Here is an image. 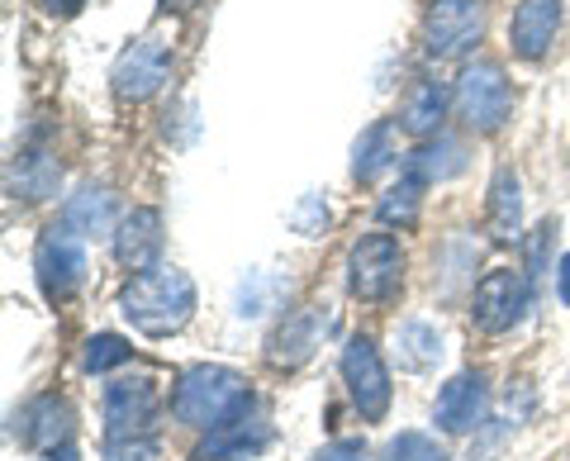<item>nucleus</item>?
I'll return each mask as SVG.
<instances>
[{
    "instance_id": "ddd939ff",
    "label": "nucleus",
    "mask_w": 570,
    "mask_h": 461,
    "mask_svg": "<svg viewBox=\"0 0 570 461\" xmlns=\"http://www.w3.org/2000/svg\"><path fill=\"white\" fill-rule=\"evenodd\" d=\"M110 238H115V257L134 276L153 272L157 257H163V215H157L153 205H138V209H129V215L119 219V228Z\"/></svg>"
},
{
    "instance_id": "20e7f679",
    "label": "nucleus",
    "mask_w": 570,
    "mask_h": 461,
    "mask_svg": "<svg viewBox=\"0 0 570 461\" xmlns=\"http://www.w3.org/2000/svg\"><path fill=\"white\" fill-rule=\"evenodd\" d=\"M513 110V86L504 81L499 62H471L456 77V115L471 124L475 134H494L504 129V119Z\"/></svg>"
},
{
    "instance_id": "0eeeda50",
    "label": "nucleus",
    "mask_w": 570,
    "mask_h": 461,
    "mask_svg": "<svg viewBox=\"0 0 570 461\" xmlns=\"http://www.w3.org/2000/svg\"><path fill=\"white\" fill-rule=\"evenodd\" d=\"M532 310V286L523 272L513 267H499L490 276L475 281V295H471V324L480 333H509L513 324H523V314Z\"/></svg>"
},
{
    "instance_id": "1a4fd4ad",
    "label": "nucleus",
    "mask_w": 570,
    "mask_h": 461,
    "mask_svg": "<svg viewBox=\"0 0 570 461\" xmlns=\"http://www.w3.org/2000/svg\"><path fill=\"white\" fill-rule=\"evenodd\" d=\"M343 381H347L356 414L366 423H381L390 414V371H385L381 352L366 333H352L347 347H343Z\"/></svg>"
},
{
    "instance_id": "4be33fe9",
    "label": "nucleus",
    "mask_w": 570,
    "mask_h": 461,
    "mask_svg": "<svg viewBox=\"0 0 570 461\" xmlns=\"http://www.w3.org/2000/svg\"><path fill=\"white\" fill-rule=\"evenodd\" d=\"M438 357H442V339L433 324H423V318L400 324V366L404 371H433Z\"/></svg>"
},
{
    "instance_id": "a878e982",
    "label": "nucleus",
    "mask_w": 570,
    "mask_h": 461,
    "mask_svg": "<svg viewBox=\"0 0 570 461\" xmlns=\"http://www.w3.org/2000/svg\"><path fill=\"white\" fill-rule=\"evenodd\" d=\"M381 461H448V452H442L428 433H400V438L385 442Z\"/></svg>"
},
{
    "instance_id": "bb28decb",
    "label": "nucleus",
    "mask_w": 570,
    "mask_h": 461,
    "mask_svg": "<svg viewBox=\"0 0 570 461\" xmlns=\"http://www.w3.org/2000/svg\"><path fill=\"white\" fill-rule=\"evenodd\" d=\"M105 461H157V438H105Z\"/></svg>"
},
{
    "instance_id": "5701e85b",
    "label": "nucleus",
    "mask_w": 570,
    "mask_h": 461,
    "mask_svg": "<svg viewBox=\"0 0 570 461\" xmlns=\"http://www.w3.org/2000/svg\"><path fill=\"white\" fill-rule=\"evenodd\" d=\"M58 182H62V171H58V163H52L48 153H24L20 167L10 171V186L20 190L24 200H48V195L58 190Z\"/></svg>"
},
{
    "instance_id": "2f4dec72",
    "label": "nucleus",
    "mask_w": 570,
    "mask_h": 461,
    "mask_svg": "<svg viewBox=\"0 0 570 461\" xmlns=\"http://www.w3.org/2000/svg\"><path fill=\"white\" fill-rule=\"evenodd\" d=\"M52 461H77V457H71V452H67V448H62V452H58V457H52Z\"/></svg>"
},
{
    "instance_id": "4468645a",
    "label": "nucleus",
    "mask_w": 570,
    "mask_h": 461,
    "mask_svg": "<svg viewBox=\"0 0 570 461\" xmlns=\"http://www.w3.org/2000/svg\"><path fill=\"white\" fill-rule=\"evenodd\" d=\"M266 442H272V429H266V414L257 410V400H253V404H243L234 419L219 423V429L205 438L200 457L205 461H247V457H257Z\"/></svg>"
},
{
    "instance_id": "39448f33",
    "label": "nucleus",
    "mask_w": 570,
    "mask_h": 461,
    "mask_svg": "<svg viewBox=\"0 0 570 461\" xmlns=\"http://www.w3.org/2000/svg\"><path fill=\"white\" fill-rule=\"evenodd\" d=\"M33 276H39L43 295L52 305L71 300V291L86 281V247H81V234L71 224H52L43 228L39 247H33Z\"/></svg>"
},
{
    "instance_id": "9d476101",
    "label": "nucleus",
    "mask_w": 570,
    "mask_h": 461,
    "mask_svg": "<svg viewBox=\"0 0 570 461\" xmlns=\"http://www.w3.org/2000/svg\"><path fill=\"white\" fill-rule=\"evenodd\" d=\"M171 72V48L167 39H157V33H142L138 43H129L119 52L115 62V96L119 100H148L163 91V81Z\"/></svg>"
},
{
    "instance_id": "c756f323",
    "label": "nucleus",
    "mask_w": 570,
    "mask_h": 461,
    "mask_svg": "<svg viewBox=\"0 0 570 461\" xmlns=\"http://www.w3.org/2000/svg\"><path fill=\"white\" fill-rule=\"evenodd\" d=\"M43 6H48L52 14H71V10H81L86 0H43Z\"/></svg>"
},
{
    "instance_id": "b1692460",
    "label": "nucleus",
    "mask_w": 570,
    "mask_h": 461,
    "mask_svg": "<svg viewBox=\"0 0 570 461\" xmlns=\"http://www.w3.org/2000/svg\"><path fill=\"white\" fill-rule=\"evenodd\" d=\"M423 176H414V171H404L395 186H390L385 195H381V205H376V215L385 219V224H400V228H409L419 219V209H423Z\"/></svg>"
},
{
    "instance_id": "c85d7f7f",
    "label": "nucleus",
    "mask_w": 570,
    "mask_h": 461,
    "mask_svg": "<svg viewBox=\"0 0 570 461\" xmlns=\"http://www.w3.org/2000/svg\"><path fill=\"white\" fill-rule=\"evenodd\" d=\"M557 295H561V305H570V253L557 262Z\"/></svg>"
},
{
    "instance_id": "cd10ccee",
    "label": "nucleus",
    "mask_w": 570,
    "mask_h": 461,
    "mask_svg": "<svg viewBox=\"0 0 570 461\" xmlns=\"http://www.w3.org/2000/svg\"><path fill=\"white\" fill-rule=\"evenodd\" d=\"M309 461H366V442L362 438H337L328 448H318Z\"/></svg>"
},
{
    "instance_id": "7ed1b4c3",
    "label": "nucleus",
    "mask_w": 570,
    "mask_h": 461,
    "mask_svg": "<svg viewBox=\"0 0 570 461\" xmlns=\"http://www.w3.org/2000/svg\"><path fill=\"white\" fill-rule=\"evenodd\" d=\"M404 281V247L390 234H362L347 253V286L366 305H385Z\"/></svg>"
},
{
    "instance_id": "6ab92c4d",
    "label": "nucleus",
    "mask_w": 570,
    "mask_h": 461,
    "mask_svg": "<svg viewBox=\"0 0 570 461\" xmlns=\"http://www.w3.org/2000/svg\"><path fill=\"white\" fill-rule=\"evenodd\" d=\"M81 238H100V234H110V224H115V200H110V190H100V186H86L71 195V205H67V219Z\"/></svg>"
},
{
    "instance_id": "a211bd4d",
    "label": "nucleus",
    "mask_w": 570,
    "mask_h": 461,
    "mask_svg": "<svg viewBox=\"0 0 570 461\" xmlns=\"http://www.w3.org/2000/svg\"><path fill=\"white\" fill-rule=\"evenodd\" d=\"M395 124L390 119H376L371 129L356 138V148H352V176L356 182H376V176L395 163Z\"/></svg>"
},
{
    "instance_id": "393cba45",
    "label": "nucleus",
    "mask_w": 570,
    "mask_h": 461,
    "mask_svg": "<svg viewBox=\"0 0 570 461\" xmlns=\"http://www.w3.org/2000/svg\"><path fill=\"white\" fill-rule=\"evenodd\" d=\"M124 362H129V343H124L119 333H96V339L86 343V352H81V366L91 371V376H105V371H115Z\"/></svg>"
},
{
    "instance_id": "423d86ee",
    "label": "nucleus",
    "mask_w": 570,
    "mask_h": 461,
    "mask_svg": "<svg viewBox=\"0 0 570 461\" xmlns=\"http://www.w3.org/2000/svg\"><path fill=\"white\" fill-rule=\"evenodd\" d=\"M485 39V0H433L423 14L428 58H461Z\"/></svg>"
},
{
    "instance_id": "2eb2a0df",
    "label": "nucleus",
    "mask_w": 570,
    "mask_h": 461,
    "mask_svg": "<svg viewBox=\"0 0 570 461\" xmlns=\"http://www.w3.org/2000/svg\"><path fill=\"white\" fill-rule=\"evenodd\" d=\"M561 29V0H523L509 20V48L523 62H542Z\"/></svg>"
},
{
    "instance_id": "aec40b11",
    "label": "nucleus",
    "mask_w": 570,
    "mask_h": 461,
    "mask_svg": "<svg viewBox=\"0 0 570 461\" xmlns=\"http://www.w3.org/2000/svg\"><path fill=\"white\" fill-rule=\"evenodd\" d=\"M490 219L499 228V238H519V228H523V186H519V176H513L509 167H499L494 182H490Z\"/></svg>"
},
{
    "instance_id": "7c9ffc66",
    "label": "nucleus",
    "mask_w": 570,
    "mask_h": 461,
    "mask_svg": "<svg viewBox=\"0 0 570 461\" xmlns=\"http://www.w3.org/2000/svg\"><path fill=\"white\" fill-rule=\"evenodd\" d=\"M200 0H167V10H195Z\"/></svg>"
},
{
    "instance_id": "f257e3e1",
    "label": "nucleus",
    "mask_w": 570,
    "mask_h": 461,
    "mask_svg": "<svg viewBox=\"0 0 570 461\" xmlns=\"http://www.w3.org/2000/svg\"><path fill=\"white\" fill-rule=\"evenodd\" d=\"M119 310L138 333H148V339H171L195 314V281L181 267H153L124 286Z\"/></svg>"
},
{
    "instance_id": "f8f14e48",
    "label": "nucleus",
    "mask_w": 570,
    "mask_h": 461,
    "mask_svg": "<svg viewBox=\"0 0 570 461\" xmlns=\"http://www.w3.org/2000/svg\"><path fill=\"white\" fill-rule=\"evenodd\" d=\"M485 410H490V385L480 371H461V376H452L448 385H442V395H438V429L442 433H475L480 423H485Z\"/></svg>"
},
{
    "instance_id": "9b49d317",
    "label": "nucleus",
    "mask_w": 570,
    "mask_h": 461,
    "mask_svg": "<svg viewBox=\"0 0 570 461\" xmlns=\"http://www.w3.org/2000/svg\"><path fill=\"white\" fill-rule=\"evenodd\" d=\"M333 324V314L324 305H309V310H295V314H285V324L266 339V362L272 366H285V371H295V366H305L314 357V347L324 343V333Z\"/></svg>"
},
{
    "instance_id": "6e6552de",
    "label": "nucleus",
    "mask_w": 570,
    "mask_h": 461,
    "mask_svg": "<svg viewBox=\"0 0 570 461\" xmlns=\"http://www.w3.org/2000/svg\"><path fill=\"white\" fill-rule=\"evenodd\" d=\"M105 438H157V385L148 376H119L105 385Z\"/></svg>"
},
{
    "instance_id": "f3484780",
    "label": "nucleus",
    "mask_w": 570,
    "mask_h": 461,
    "mask_svg": "<svg viewBox=\"0 0 570 461\" xmlns=\"http://www.w3.org/2000/svg\"><path fill=\"white\" fill-rule=\"evenodd\" d=\"M442 115H448V86L433 81V77H419L404 96V110H400V129L414 134V138H433L442 129Z\"/></svg>"
},
{
    "instance_id": "412c9836",
    "label": "nucleus",
    "mask_w": 570,
    "mask_h": 461,
    "mask_svg": "<svg viewBox=\"0 0 570 461\" xmlns=\"http://www.w3.org/2000/svg\"><path fill=\"white\" fill-rule=\"evenodd\" d=\"M461 167H466V148L456 144V138H448V134H438V138H428L423 148H414V157H409V167L404 171H414V176H423V182H442V176H456Z\"/></svg>"
},
{
    "instance_id": "f03ea898",
    "label": "nucleus",
    "mask_w": 570,
    "mask_h": 461,
    "mask_svg": "<svg viewBox=\"0 0 570 461\" xmlns=\"http://www.w3.org/2000/svg\"><path fill=\"white\" fill-rule=\"evenodd\" d=\"M243 404H253V390L238 376L234 366H186L181 381H176V395H171V414L186 423V429H205L214 433L219 423L234 419Z\"/></svg>"
},
{
    "instance_id": "dca6fc26",
    "label": "nucleus",
    "mask_w": 570,
    "mask_h": 461,
    "mask_svg": "<svg viewBox=\"0 0 570 461\" xmlns=\"http://www.w3.org/2000/svg\"><path fill=\"white\" fill-rule=\"evenodd\" d=\"M14 438H20L29 452H58V448H67V438H71L67 400H58V395L29 400L24 410L14 414Z\"/></svg>"
}]
</instances>
